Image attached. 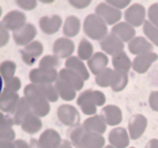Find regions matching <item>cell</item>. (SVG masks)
Returning <instances> with one entry per match:
<instances>
[{"label": "cell", "instance_id": "1", "mask_svg": "<svg viewBox=\"0 0 158 148\" xmlns=\"http://www.w3.org/2000/svg\"><path fill=\"white\" fill-rule=\"evenodd\" d=\"M25 98L27 100L31 110L39 117H46L50 111L49 101L35 84H28L24 89Z\"/></svg>", "mask_w": 158, "mask_h": 148}, {"label": "cell", "instance_id": "2", "mask_svg": "<svg viewBox=\"0 0 158 148\" xmlns=\"http://www.w3.org/2000/svg\"><path fill=\"white\" fill-rule=\"evenodd\" d=\"M106 102V97L99 90L87 89L78 97L77 103L86 115H93L97 113V106H101Z\"/></svg>", "mask_w": 158, "mask_h": 148}, {"label": "cell", "instance_id": "3", "mask_svg": "<svg viewBox=\"0 0 158 148\" xmlns=\"http://www.w3.org/2000/svg\"><path fill=\"white\" fill-rule=\"evenodd\" d=\"M85 34L94 40L103 39L107 33V26L104 20L97 14H89L83 23Z\"/></svg>", "mask_w": 158, "mask_h": 148}, {"label": "cell", "instance_id": "4", "mask_svg": "<svg viewBox=\"0 0 158 148\" xmlns=\"http://www.w3.org/2000/svg\"><path fill=\"white\" fill-rule=\"evenodd\" d=\"M61 142V137L57 131L47 129L40 135L38 140H32L30 148H57Z\"/></svg>", "mask_w": 158, "mask_h": 148}, {"label": "cell", "instance_id": "5", "mask_svg": "<svg viewBox=\"0 0 158 148\" xmlns=\"http://www.w3.org/2000/svg\"><path fill=\"white\" fill-rule=\"evenodd\" d=\"M58 72L56 69H33L29 72V80L33 84H51L58 80Z\"/></svg>", "mask_w": 158, "mask_h": 148}, {"label": "cell", "instance_id": "6", "mask_svg": "<svg viewBox=\"0 0 158 148\" xmlns=\"http://www.w3.org/2000/svg\"><path fill=\"white\" fill-rule=\"evenodd\" d=\"M57 117L64 125L68 126H78L80 121V116L78 110L72 105L63 104L57 109Z\"/></svg>", "mask_w": 158, "mask_h": 148}, {"label": "cell", "instance_id": "7", "mask_svg": "<svg viewBox=\"0 0 158 148\" xmlns=\"http://www.w3.org/2000/svg\"><path fill=\"white\" fill-rule=\"evenodd\" d=\"M26 16L23 12L18 10L9 12L2 20L1 25L7 30L17 31L25 26Z\"/></svg>", "mask_w": 158, "mask_h": 148}, {"label": "cell", "instance_id": "8", "mask_svg": "<svg viewBox=\"0 0 158 148\" xmlns=\"http://www.w3.org/2000/svg\"><path fill=\"white\" fill-rule=\"evenodd\" d=\"M95 12L97 15L104 20L105 23L110 26L120 21L122 16V12L119 9L110 6L106 2L100 3L96 8Z\"/></svg>", "mask_w": 158, "mask_h": 148}, {"label": "cell", "instance_id": "9", "mask_svg": "<svg viewBox=\"0 0 158 148\" xmlns=\"http://www.w3.org/2000/svg\"><path fill=\"white\" fill-rule=\"evenodd\" d=\"M100 47L106 53L111 56H115L123 52L124 49V43L113 32L106 35L100 43Z\"/></svg>", "mask_w": 158, "mask_h": 148}, {"label": "cell", "instance_id": "10", "mask_svg": "<svg viewBox=\"0 0 158 148\" xmlns=\"http://www.w3.org/2000/svg\"><path fill=\"white\" fill-rule=\"evenodd\" d=\"M31 112L32 110L26 99L22 97L13 112L6 116V118L12 125H22L25 117Z\"/></svg>", "mask_w": 158, "mask_h": 148}, {"label": "cell", "instance_id": "11", "mask_svg": "<svg viewBox=\"0 0 158 148\" xmlns=\"http://www.w3.org/2000/svg\"><path fill=\"white\" fill-rule=\"evenodd\" d=\"M146 15V10L142 5L139 3H134L130 6L124 13L126 21L131 26L134 27H139L143 24Z\"/></svg>", "mask_w": 158, "mask_h": 148}, {"label": "cell", "instance_id": "12", "mask_svg": "<svg viewBox=\"0 0 158 148\" xmlns=\"http://www.w3.org/2000/svg\"><path fill=\"white\" fill-rule=\"evenodd\" d=\"M148 126V120L142 114H135L133 116L128 123L130 137L132 140H137L144 133Z\"/></svg>", "mask_w": 158, "mask_h": 148}, {"label": "cell", "instance_id": "13", "mask_svg": "<svg viewBox=\"0 0 158 148\" xmlns=\"http://www.w3.org/2000/svg\"><path fill=\"white\" fill-rule=\"evenodd\" d=\"M43 52V46L40 41H33L28 44L22 50V58L24 63L29 66H32L35 60Z\"/></svg>", "mask_w": 158, "mask_h": 148}, {"label": "cell", "instance_id": "14", "mask_svg": "<svg viewBox=\"0 0 158 148\" xmlns=\"http://www.w3.org/2000/svg\"><path fill=\"white\" fill-rule=\"evenodd\" d=\"M37 33L35 26L30 23L26 24L22 29L13 32V39L18 46H25L29 44L35 37Z\"/></svg>", "mask_w": 158, "mask_h": 148}, {"label": "cell", "instance_id": "15", "mask_svg": "<svg viewBox=\"0 0 158 148\" xmlns=\"http://www.w3.org/2000/svg\"><path fill=\"white\" fill-rule=\"evenodd\" d=\"M75 46L73 42L67 38H59L54 42L52 51L56 56L60 59L70 57L74 52Z\"/></svg>", "mask_w": 158, "mask_h": 148}, {"label": "cell", "instance_id": "16", "mask_svg": "<svg viewBox=\"0 0 158 148\" xmlns=\"http://www.w3.org/2000/svg\"><path fill=\"white\" fill-rule=\"evenodd\" d=\"M100 117L106 124L117 126L122 121V111L118 106L107 105L101 109Z\"/></svg>", "mask_w": 158, "mask_h": 148}, {"label": "cell", "instance_id": "17", "mask_svg": "<svg viewBox=\"0 0 158 148\" xmlns=\"http://www.w3.org/2000/svg\"><path fill=\"white\" fill-rule=\"evenodd\" d=\"M157 59L158 56L155 52H149L143 55L137 56L133 61V69L138 73H144L149 69L152 63Z\"/></svg>", "mask_w": 158, "mask_h": 148}, {"label": "cell", "instance_id": "18", "mask_svg": "<svg viewBox=\"0 0 158 148\" xmlns=\"http://www.w3.org/2000/svg\"><path fill=\"white\" fill-rule=\"evenodd\" d=\"M129 51L134 55H143L152 52L154 46L144 37L138 36L134 38L128 43Z\"/></svg>", "mask_w": 158, "mask_h": 148}, {"label": "cell", "instance_id": "19", "mask_svg": "<svg viewBox=\"0 0 158 148\" xmlns=\"http://www.w3.org/2000/svg\"><path fill=\"white\" fill-rule=\"evenodd\" d=\"M108 138L111 145L116 148H126L130 143L129 136L123 127L113 129L110 132Z\"/></svg>", "mask_w": 158, "mask_h": 148}, {"label": "cell", "instance_id": "20", "mask_svg": "<svg viewBox=\"0 0 158 148\" xmlns=\"http://www.w3.org/2000/svg\"><path fill=\"white\" fill-rule=\"evenodd\" d=\"M20 98L17 92L3 90L0 96V109L2 112L9 114L13 112Z\"/></svg>", "mask_w": 158, "mask_h": 148}, {"label": "cell", "instance_id": "21", "mask_svg": "<svg viewBox=\"0 0 158 148\" xmlns=\"http://www.w3.org/2000/svg\"><path fill=\"white\" fill-rule=\"evenodd\" d=\"M62 25V18L59 15H53L52 16H43L40 20V26L44 33L52 35L59 31Z\"/></svg>", "mask_w": 158, "mask_h": 148}, {"label": "cell", "instance_id": "22", "mask_svg": "<svg viewBox=\"0 0 158 148\" xmlns=\"http://www.w3.org/2000/svg\"><path fill=\"white\" fill-rule=\"evenodd\" d=\"M59 79L66 82L68 84L73 86L76 91H80V89H83L84 85V80L81 78V76L67 68L62 69L60 71Z\"/></svg>", "mask_w": 158, "mask_h": 148}, {"label": "cell", "instance_id": "23", "mask_svg": "<svg viewBox=\"0 0 158 148\" xmlns=\"http://www.w3.org/2000/svg\"><path fill=\"white\" fill-rule=\"evenodd\" d=\"M108 62V57L104 53L97 52L88 60L87 64L93 74L97 76L106 69Z\"/></svg>", "mask_w": 158, "mask_h": 148}, {"label": "cell", "instance_id": "24", "mask_svg": "<svg viewBox=\"0 0 158 148\" xmlns=\"http://www.w3.org/2000/svg\"><path fill=\"white\" fill-rule=\"evenodd\" d=\"M82 126L87 132L98 134H104L106 130V123L99 115H95L85 120Z\"/></svg>", "mask_w": 158, "mask_h": 148}, {"label": "cell", "instance_id": "25", "mask_svg": "<svg viewBox=\"0 0 158 148\" xmlns=\"http://www.w3.org/2000/svg\"><path fill=\"white\" fill-rule=\"evenodd\" d=\"M112 32L123 42H131L135 36L136 31L132 26L127 23H117L112 28Z\"/></svg>", "mask_w": 158, "mask_h": 148}, {"label": "cell", "instance_id": "26", "mask_svg": "<svg viewBox=\"0 0 158 148\" xmlns=\"http://www.w3.org/2000/svg\"><path fill=\"white\" fill-rule=\"evenodd\" d=\"M42 126L43 124L41 120L39 118L38 116L34 114L32 112L27 114L21 125L23 130L29 134L38 133L41 130Z\"/></svg>", "mask_w": 158, "mask_h": 148}, {"label": "cell", "instance_id": "27", "mask_svg": "<svg viewBox=\"0 0 158 148\" xmlns=\"http://www.w3.org/2000/svg\"><path fill=\"white\" fill-rule=\"evenodd\" d=\"M65 66L67 69H71L81 76L83 80H87L89 78V73L84 63L80 58L77 56H70L66 60Z\"/></svg>", "mask_w": 158, "mask_h": 148}, {"label": "cell", "instance_id": "28", "mask_svg": "<svg viewBox=\"0 0 158 148\" xmlns=\"http://www.w3.org/2000/svg\"><path fill=\"white\" fill-rule=\"evenodd\" d=\"M105 139L100 134L86 131L82 140V148H103Z\"/></svg>", "mask_w": 158, "mask_h": 148}, {"label": "cell", "instance_id": "29", "mask_svg": "<svg viewBox=\"0 0 158 148\" xmlns=\"http://www.w3.org/2000/svg\"><path fill=\"white\" fill-rule=\"evenodd\" d=\"M55 87L60 97L66 101H71L77 97L75 89L66 82L58 79L56 82Z\"/></svg>", "mask_w": 158, "mask_h": 148}, {"label": "cell", "instance_id": "30", "mask_svg": "<svg viewBox=\"0 0 158 148\" xmlns=\"http://www.w3.org/2000/svg\"><path fill=\"white\" fill-rule=\"evenodd\" d=\"M80 30V20L75 15H69L63 25V34L67 37H74Z\"/></svg>", "mask_w": 158, "mask_h": 148}, {"label": "cell", "instance_id": "31", "mask_svg": "<svg viewBox=\"0 0 158 148\" xmlns=\"http://www.w3.org/2000/svg\"><path fill=\"white\" fill-rule=\"evenodd\" d=\"M12 125L6 118L3 113H1L0 120V141H10L15 140V131L12 128Z\"/></svg>", "mask_w": 158, "mask_h": 148}, {"label": "cell", "instance_id": "32", "mask_svg": "<svg viewBox=\"0 0 158 148\" xmlns=\"http://www.w3.org/2000/svg\"><path fill=\"white\" fill-rule=\"evenodd\" d=\"M112 63L113 66L115 68V70L121 71L127 73L128 71L131 69V61L124 51L114 56Z\"/></svg>", "mask_w": 158, "mask_h": 148}, {"label": "cell", "instance_id": "33", "mask_svg": "<svg viewBox=\"0 0 158 148\" xmlns=\"http://www.w3.org/2000/svg\"><path fill=\"white\" fill-rule=\"evenodd\" d=\"M128 83V76L127 72L118 70H114L110 87L114 92L123 90Z\"/></svg>", "mask_w": 158, "mask_h": 148}, {"label": "cell", "instance_id": "34", "mask_svg": "<svg viewBox=\"0 0 158 148\" xmlns=\"http://www.w3.org/2000/svg\"><path fill=\"white\" fill-rule=\"evenodd\" d=\"M86 132V130L83 128V126L80 125L73 126L69 130L68 137L69 141L76 148H82V140Z\"/></svg>", "mask_w": 158, "mask_h": 148}, {"label": "cell", "instance_id": "35", "mask_svg": "<svg viewBox=\"0 0 158 148\" xmlns=\"http://www.w3.org/2000/svg\"><path fill=\"white\" fill-rule=\"evenodd\" d=\"M93 45L86 39H82L78 46V56L82 60H87L93 56Z\"/></svg>", "mask_w": 158, "mask_h": 148}, {"label": "cell", "instance_id": "36", "mask_svg": "<svg viewBox=\"0 0 158 148\" xmlns=\"http://www.w3.org/2000/svg\"><path fill=\"white\" fill-rule=\"evenodd\" d=\"M16 65L14 62L6 60L2 62L0 66V72L4 82H7L14 77Z\"/></svg>", "mask_w": 158, "mask_h": 148}, {"label": "cell", "instance_id": "37", "mask_svg": "<svg viewBox=\"0 0 158 148\" xmlns=\"http://www.w3.org/2000/svg\"><path fill=\"white\" fill-rule=\"evenodd\" d=\"M114 70L110 68H106L100 73L96 76V83L100 87H108L110 86L112 82Z\"/></svg>", "mask_w": 158, "mask_h": 148}, {"label": "cell", "instance_id": "38", "mask_svg": "<svg viewBox=\"0 0 158 148\" xmlns=\"http://www.w3.org/2000/svg\"><path fill=\"white\" fill-rule=\"evenodd\" d=\"M37 86L48 101L54 103L58 100V92L55 86H52V84H41L37 85Z\"/></svg>", "mask_w": 158, "mask_h": 148}, {"label": "cell", "instance_id": "39", "mask_svg": "<svg viewBox=\"0 0 158 148\" xmlns=\"http://www.w3.org/2000/svg\"><path fill=\"white\" fill-rule=\"evenodd\" d=\"M143 32L155 46H158V27L147 20L143 24Z\"/></svg>", "mask_w": 158, "mask_h": 148}, {"label": "cell", "instance_id": "40", "mask_svg": "<svg viewBox=\"0 0 158 148\" xmlns=\"http://www.w3.org/2000/svg\"><path fill=\"white\" fill-rule=\"evenodd\" d=\"M39 66L42 69H56L60 66V61L56 56L47 55L41 59Z\"/></svg>", "mask_w": 158, "mask_h": 148}, {"label": "cell", "instance_id": "41", "mask_svg": "<svg viewBox=\"0 0 158 148\" xmlns=\"http://www.w3.org/2000/svg\"><path fill=\"white\" fill-rule=\"evenodd\" d=\"M4 89L3 90L8 91V92H16L21 88V81L16 76H14L10 80L7 82H4Z\"/></svg>", "mask_w": 158, "mask_h": 148}, {"label": "cell", "instance_id": "42", "mask_svg": "<svg viewBox=\"0 0 158 148\" xmlns=\"http://www.w3.org/2000/svg\"><path fill=\"white\" fill-rule=\"evenodd\" d=\"M148 18L153 25L158 27V3H154L148 9Z\"/></svg>", "mask_w": 158, "mask_h": 148}, {"label": "cell", "instance_id": "43", "mask_svg": "<svg viewBox=\"0 0 158 148\" xmlns=\"http://www.w3.org/2000/svg\"><path fill=\"white\" fill-rule=\"evenodd\" d=\"M16 4L21 9L25 10H32L37 6V2L35 0H28V1H16Z\"/></svg>", "mask_w": 158, "mask_h": 148}, {"label": "cell", "instance_id": "44", "mask_svg": "<svg viewBox=\"0 0 158 148\" xmlns=\"http://www.w3.org/2000/svg\"><path fill=\"white\" fill-rule=\"evenodd\" d=\"M107 4L110 5L116 9H124L125 7L128 6L131 3V0H116V1H112V0H107L106 1Z\"/></svg>", "mask_w": 158, "mask_h": 148}, {"label": "cell", "instance_id": "45", "mask_svg": "<svg viewBox=\"0 0 158 148\" xmlns=\"http://www.w3.org/2000/svg\"><path fill=\"white\" fill-rule=\"evenodd\" d=\"M149 103L151 109L158 112V91H153L149 97Z\"/></svg>", "mask_w": 158, "mask_h": 148}, {"label": "cell", "instance_id": "46", "mask_svg": "<svg viewBox=\"0 0 158 148\" xmlns=\"http://www.w3.org/2000/svg\"><path fill=\"white\" fill-rule=\"evenodd\" d=\"M0 46L2 47L7 44L9 39V34L7 29H5L2 26H0Z\"/></svg>", "mask_w": 158, "mask_h": 148}, {"label": "cell", "instance_id": "47", "mask_svg": "<svg viewBox=\"0 0 158 148\" xmlns=\"http://www.w3.org/2000/svg\"><path fill=\"white\" fill-rule=\"evenodd\" d=\"M69 2L77 9H84L91 3L90 0H70Z\"/></svg>", "mask_w": 158, "mask_h": 148}, {"label": "cell", "instance_id": "48", "mask_svg": "<svg viewBox=\"0 0 158 148\" xmlns=\"http://www.w3.org/2000/svg\"><path fill=\"white\" fill-rule=\"evenodd\" d=\"M16 148H30L29 145L23 140H17L14 141Z\"/></svg>", "mask_w": 158, "mask_h": 148}, {"label": "cell", "instance_id": "49", "mask_svg": "<svg viewBox=\"0 0 158 148\" xmlns=\"http://www.w3.org/2000/svg\"><path fill=\"white\" fill-rule=\"evenodd\" d=\"M0 148H16L14 142L0 141Z\"/></svg>", "mask_w": 158, "mask_h": 148}, {"label": "cell", "instance_id": "50", "mask_svg": "<svg viewBox=\"0 0 158 148\" xmlns=\"http://www.w3.org/2000/svg\"><path fill=\"white\" fill-rule=\"evenodd\" d=\"M145 148H158V140L152 139L147 143Z\"/></svg>", "mask_w": 158, "mask_h": 148}, {"label": "cell", "instance_id": "51", "mask_svg": "<svg viewBox=\"0 0 158 148\" xmlns=\"http://www.w3.org/2000/svg\"><path fill=\"white\" fill-rule=\"evenodd\" d=\"M57 148H73L72 145H71L70 142L68 141V140H62L61 143L60 144V146Z\"/></svg>", "mask_w": 158, "mask_h": 148}, {"label": "cell", "instance_id": "52", "mask_svg": "<svg viewBox=\"0 0 158 148\" xmlns=\"http://www.w3.org/2000/svg\"><path fill=\"white\" fill-rule=\"evenodd\" d=\"M105 148H114V147L113 146H111V145H108V146H106Z\"/></svg>", "mask_w": 158, "mask_h": 148}, {"label": "cell", "instance_id": "53", "mask_svg": "<svg viewBox=\"0 0 158 148\" xmlns=\"http://www.w3.org/2000/svg\"><path fill=\"white\" fill-rule=\"evenodd\" d=\"M130 148H135V147H130Z\"/></svg>", "mask_w": 158, "mask_h": 148}]
</instances>
